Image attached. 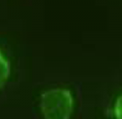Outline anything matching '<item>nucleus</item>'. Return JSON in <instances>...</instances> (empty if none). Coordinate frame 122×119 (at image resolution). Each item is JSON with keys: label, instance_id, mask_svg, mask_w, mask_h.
Wrapping results in <instances>:
<instances>
[{"label": "nucleus", "instance_id": "f257e3e1", "mask_svg": "<svg viewBox=\"0 0 122 119\" xmlns=\"http://www.w3.org/2000/svg\"><path fill=\"white\" fill-rule=\"evenodd\" d=\"M41 113L44 119H70L74 108V98L69 89L56 87L41 93Z\"/></svg>", "mask_w": 122, "mask_h": 119}, {"label": "nucleus", "instance_id": "f03ea898", "mask_svg": "<svg viewBox=\"0 0 122 119\" xmlns=\"http://www.w3.org/2000/svg\"><path fill=\"white\" fill-rule=\"evenodd\" d=\"M11 75V64L9 60L0 49V89L6 85Z\"/></svg>", "mask_w": 122, "mask_h": 119}, {"label": "nucleus", "instance_id": "7ed1b4c3", "mask_svg": "<svg viewBox=\"0 0 122 119\" xmlns=\"http://www.w3.org/2000/svg\"><path fill=\"white\" fill-rule=\"evenodd\" d=\"M113 115L115 119H122V94L119 95L114 102Z\"/></svg>", "mask_w": 122, "mask_h": 119}]
</instances>
